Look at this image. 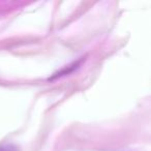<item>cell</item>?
I'll return each instance as SVG.
<instances>
[{"mask_svg":"<svg viewBox=\"0 0 151 151\" xmlns=\"http://www.w3.org/2000/svg\"><path fill=\"white\" fill-rule=\"evenodd\" d=\"M0 151H19V149L14 145H3L2 147H0Z\"/></svg>","mask_w":151,"mask_h":151,"instance_id":"1","label":"cell"}]
</instances>
